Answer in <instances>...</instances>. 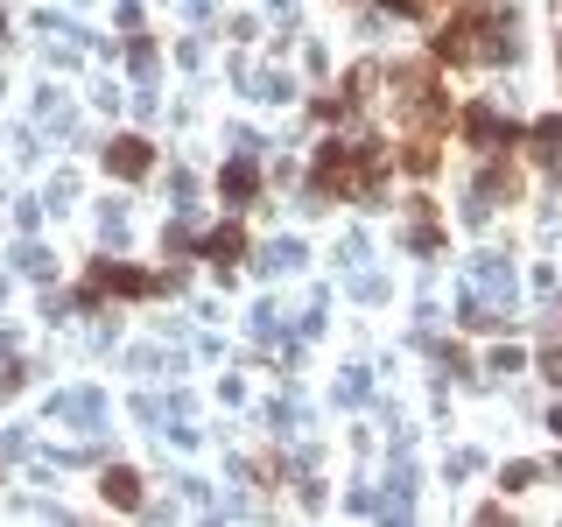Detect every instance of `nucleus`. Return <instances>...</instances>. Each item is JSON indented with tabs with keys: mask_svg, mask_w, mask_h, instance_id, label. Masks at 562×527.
<instances>
[{
	"mask_svg": "<svg viewBox=\"0 0 562 527\" xmlns=\"http://www.w3.org/2000/svg\"><path fill=\"white\" fill-rule=\"evenodd\" d=\"M113 162H120L127 176H141V169H148V148H141V141H120V148H113Z\"/></svg>",
	"mask_w": 562,
	"mask_h": 527,
	"instance_id": "obj_1",
	"label": "nucleus"
},
{
	"mask_svg": "<svg viewBox=\"0 0 562 527\" xmlns=\"http://www.w3.org/2000/svg\"><path fill=\"white\" fill-rule=\"evenodd\" d=\"M106 492H113L120 506H134V478H127V471H113V478H106Z\"/></svg>",
	"mask_w": 562,
	"mask_h": 527,
	"instance_id": "obj_2",
	"label": "nucleus"
}]
</instances>
